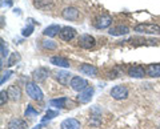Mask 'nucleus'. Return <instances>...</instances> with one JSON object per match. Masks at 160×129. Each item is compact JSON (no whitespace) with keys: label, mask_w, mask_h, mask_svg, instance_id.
Returning a JSON list of instances; mask_svg holds the SVG:
<instances>
[{"label":"nucleus","mask_w":160,"mask_h":129,"mask_svg":"<svg viewBox=\"0 0 160 129\" xmlns=\"http://www.w3.org/2000/svg\"><path fill=\"white\" fill-rule=\"evenodd\" d=\"M135 32L147 33V35H159L160 27L153 23H143V24H138V26L135 27Z\"/></svg>","instance_id":"f257e3e1"},{"label":"nucleus","mask_w":160,"mask_h":129,"mask_svg":"<svg viewBox=\"0 0 160 129\" xmlns=\"http://www.w3.org/2000/svg\"><path fill=\"white\" fill-rule=\"evenodd\" d=\"M26 91H27V95L33 98V100H43V92L35 83H27L26 84Z\"/></svg>","instance_id":"f03ea898"},{"label":"nucleus","mask_w":160,"mask_h":129,"mask_svg":"<svg viewBox=\"0 0 160 129\" xmlns=\"http://www.w3.org/2000/svg\"><path fill=\"white\" fill-rule=\"evenodd\" d=\"M111 96L115 100H124L128 97V89L124 85H116L111 89Z\"/></svg>","instance_id":"7ed1b4c3"},{"label":"nucleus","mask_w":160,"mask_h":129,"mask_svg":"<svg viewBox=\"0 0 160 129\" xmlns=\"http://www.w3.org/2000/svg\"><path fill=\"white\" fill-rule=\"evenodd\" d=\"M95 44H96V40H95V37L91 36V35L84 33L79 37V45L84 49H91L95 47Z\"/></svg>","instance_id":"20e7f679"},{"label":"nucleus","mask_w":160,"mask_h":129,"mask_svg":"<svg viewBox=\"0 0 160 129\" xmlns=\"http://www.w3.org/2000/svg\"><path fill=\"white\" fill-rule=\"evenodd\" d=\"M71 88L73 89V91H78V92H82L83 89H86L87 85H88V83L86 79H83V77H80V76H75L72 77V80H71Z\"/></svg>","instance_id":"39448f33"},{"label":"nucleus","mask_w":160,"mask_h":129,"mask_svg":"<svg viewBox=\"0 0 160 129\" xmlns=\"http://www.w3.org/2000/svg\"><path fill=\"white\" fill-rule=\"evenodd\" d=\"M111 24H112V17L109 15H102V16H99L96 19L95 27L98 29H104V28H108Z\"/></svg>","instance_id":"423d86ee"},{"label":"nucleus","mask_w":160,"mask_h":129,"mask_svg":"<svg viewBox=\"0 0 160 129\" xmlns=\"http://www.w3.org/2000/svg\"><path fill=\"white\" fill-rule=\"evenodd\" d=\"M55 77H56V80L64 87H68L69 84H71V80H72L71 72H67V71H59L56 75H55Z\"/></svg>","instance_id":"0eeeda50"},{"label":"nucleus","mask_w":160,"mask_h":129,"mask_svg":"<svg viewBox=\"0 0 160 129\" xmlns=\"http://www.w3.org/2000/svg\"><path fill=\"white\" fill-rule=\"evenodd\" d=\"M92 96H93V88L92 87H87L86 89H83V91L79 93L78 100H79V103H82V104H87V103L91 101Z\"/></svg>","instance_id":"6e6552de"},{"label":"nucleus","mask_w":160,"mask_h":129,"mask_svg":"<svg viewBox=\"0 0 160 129\" xmlns=\"http://www.w3.org/2000/svg\"><path fill=\"white\" fill-rule=\"evenodd\" d=\"M75 35H76V31H75V28H72V27H63L59 32L60 39L64 40V41L72 40V39L75 37Z\"/></svg>","instance_id":"1a4fd4ad"},{"label":"nucleus","mask_w":160,"mask_h":129,"mask_svg":"<svg viewBox=\"0 0 160 129\" xmlns=\"http://www.w3.org/2000/svg\"><path fill=\"white\" fill-rule=\"evenodd\" d=\"M79 71L84 73V75H87L89 77H95L98 75V68L92 65V64H83V65L79 67Z\"/></svg>","instance_id":"9d476101"},{"label":"nucleus","mask_w":160,"mask_h":129,"mask_svg":"<svg viewBox=\"0 0 160 129\" xmlns=\"http://www.w3.org/2000/svg\"><path fill=\"white\" fill-rule=\"evenodd\" d=\"M48 76H49V71L44 67H40L33 72V79H35V81H38V83L44 81Z\"/></svg>","instance_id":"9b49d317"},{"label":"nucleus","mask_w":160,"mask_h":129,"mask_svg":"<svg viewBox=\"0 0 160 129\" xmlns=\"http://www.w3.org/2000/svg\"><path fill=\"white\" fill-rule=\"evenodd\" d=\"M7 128L8 129H28V125L22 118H12V120H9Z\"/></svg>","instance_id":"f8f14e48"},{"label":"nucleus","mask_w":160,"mask_h":129,"mask_svg":"<svg viewBox=\"0 0 160 129\" xmlns=\"http://www.w3.org/2000/svg\"><path fill=\"white\" fill-rule=\"evenodd\" d=\"M60 129H80V121L76 118H67L60 124Z\"/></svg>","instance_id":"ddd939ff"},{"label":"nucleus","mask_w":160,"mask_h":129,"mask_svg":"<svg viewBox=\"0 0 160 129\" xmlns=\"http://www.w3.org/2000/svg\"><path fill=\"white\" fill-rule=\"evenodd\" d=\"M63 17L66 19V20H76L79 17V11L73 7H68L63 11Z\"/></svg>","instance_id":"4468645a"},{"label":"nucleus","mask_w":160,"mask_h":129,"mask_svg":"<svg viewBox=\"0 0 160 129\" xmlns=\"http://www.w3.org/2000/svg\"><path fill=\"white\" fill-rule=\"evenodd\" d=\"M129 32V28L126 26H116V27H112L109 28V35L111 36H123V35H127Z\"/></svg>","instance_id":"2eb2a0df"},{"label":"nucleus","mask_w":160,"mask_h":129,"mask_svg":"<svg viewBox=\"0 0 160 129\" xmlns=\"http://www.w3.org/2000/svg\"><path fill=\"white\" fill-rule=\"evenodd\" d=\"M144 73H147L146 71H144L143 67L140 65H135V67H131L128 71V75L131 77H135V79H142L144 77Z\"/></svg>","instance_id":"dca6fc26"},{"label":"nucleus","mask_w":160,"mask_h":129,"mask_svg":"<svg viewBox=\"0 0 160 129\" xmlns=\"http://www.w3.org/2000/svg\"><path fill=\"white\" fill-rule=\"evenodd\" d=\"M8 96L11 98L12 101H19L20 100V96H22V91H20V88L18 85H11L8 88Z\"/></svg>","instance_id":"f3484780"},{"label":"nucleus","mask_w":160,"mask_h":129,"mask_svg":"<svg viewBox=\"0 0 160 129\" xmlns=\"http://www.w3.org/2000/svg\"><path fill=\"white\" fill-rule=\"evenodd\" d=\"M146 72L151 77H160V64H149Z\"/></svg>","instance_id":"a211bd4d"},{"label":"nucleus","mask_w":160,"mask_h":129,"mask_svg":"<svg viewBox=\"0 0 160 129\" xmlns=\"http://www.w3.org/2000/svg\"><path fill=\"white\" fill-rule=\"evenodd\" d=\"M51 64L56 67H62V68H68L69 67V61L67 59L64 57H60V56H55V57H51Z\"/></svg>","instance_id":"6ab92c4d"},{"label":"nucleus","mask_w":160,"mask_h":129,"mask_svg":"<svg viewBox=\"0 0 160 129\" xmlns=\"http://www.w3.org/2000/svg\"><path fill=\"white\" fill-rule=\"evenodd\" d=\"M60 29L62 28H60L58 24H52V26H49V27H47L46 29H44L43 33L46 35V36H48V37H53L60 32Z\"/></svg>","instance_id":"aec40b11"},{"label":"nucleus","mask_w":160,"mask_h":129,"mask_svg":"<svg viewBox=\"0 0 160 129\" xmlns=\"http://www.w3.org/2000/svg\"><path fill=\"white\" fill-rule=\"evenodd\" d=\"M69 100L67 97H60V98H52L49 104H51V107H55V108H63L66 107V103H68Z\"/></svg>","instance_id":"412c9836"},{"label":"nucleus","mask_w":160,"mask_h":129,"mask_svg":"<svg viewBox=\"0 0 160 129\" xmlns=\"http://www.w3.org/2000/svg\"><path fill=\"white\" fill-rule=\"evenodd\" d=\"M20 55L18 53V52H13V53H11L9 55V57H8V60H7V67H13L16 63H19L20 61Z\"/></svg>","instance_id":"4be33fe9"},{"label":"nucleus","mask_w":160,"mask_h":129,"mask_svg":"<svg viewBox=\"0 0 160 129\" xmlns=\"http://www.w3.org/2000/svg\"><path fill=\"white\" fill-rule=\"evenodd\" d=\"M52 3V0H33V6L36 8H46Z\"/></svg>","instance_id":"5701e85b"},{"label":"nucleus","mask_w":160,"mask_h":129,"mask_svg":"<svg viewBox=\"0 0 160 129\" xmlns=\"http://www.w3.org/2000/svg\"><path fill=\"white\" fill-rule=\"evenodd\" d=\"M58 115H59V112H58V111H47L46 116H44V117L42 118V122H46V121L52 120V118H55Z\"/></svg>","instance_id":"b1692460"},{"label":"nucleus","mask_w":160,"mask_h":129,"mask_svg":"<svg viewBox=\"0 0 160 129\" xmlns=\"http://www.w3.org/2000/svg\"><path fill=\"white\" fill-rule=\"evenodd\" d=\"M42 45H43V48H46V49H56L58 48V44L55 43L53 40H43Z\"/></svg>","instance_id":"393cba45"},{"label":"nucleus","mask_w":160,"mask_h":129,"mask_svg":"<svg viewBox=\"0 0 160 129\" xmlns=\"http://www.w3.org/2000/svg\"><path fill=\"white\" fill-rule=\"evenodd\" d=\"M39 115V111H36L32 105H28L27 107V111H26V117H32V116H38Z\"/></svg>","instance_id":"a878e982"},{"label":"nucleus","mask_w":160,"mask_h":129,"mask_svg":"<svg viewBox=\"0 0 160 129\" xmlns=\"http://www.w3.org/2000/svg\"><path fill=\"white\" fill-rule=\"evenodd\" d=\"M32 32H33V24H28L26 28H23L22 35H23V36H26V37H28V36H31Z\"/></svg>","instance_id":"bb28decb"},{"label":"nucleus","mask_w":160,"mask_h":129,"mask_svg":"<svg viewBox=\"0 0 160 129\" xmlns=\"http://www.w3.org/2000/svg\"><path fill=\"white\" fill-rule=\"evenodd\" d=\"M2 44H0V48H2V60L4 57H7L8 56V49H7V45H6V43H4V40L0 41Z\"/></svg>","instance_id":"cd10ccee"},{"label":"nucleus","mask_w":160,"mask_h":129,"mask_svg":"<svg viewBox=\"0 0 160 129\" xmlns=\"http://www.w3.org/2000/svg\"><path fill=\"white\" fill-rule=\"evenodd\" d=\"M100 121H102L100 115H91V120H89V122H91L92 125H99Z\"/></svg>","instance_id":"c85d7f7f"},{"label":"nucleus","mask_w":160,"mask_h":129,"mask_svg":"<svg viewBox=\"0 0 160 129\" xmlns=\"http://www.w3.org/2000/svg\"><path fill=\"white\" fill-rule=\"evenodd\" d=\"M9 98V96H8V92H6V91H2V93H0V105H4L6 104V101Z\"/></svg>","instance_id":"c756f323"},{"label":"nucleus","mask_w":160,"mask_h":129,"mask_svg":"<svg viewBox=\"0 0 160 129\" xmlns=\"http://www.w3.org/2000/svg\"><path fill=\"white\" fill-rule=\"evenodd\" d=\"M11 75H12V71H6V72H4V73H3V76H2V80H0V84L3 85V84L6 83L9 77H11Z\"/></svg>","instance_id":"7c9ffc66"},{"label":"nucleus","mask_w":160,"mask_h":129,"mask_svg":"<svg viewBox=\"0 0 160 129\" xmlns=\"http://www.w3.org/2000/svg\"><path fill=\"white\" fill-rule=\"evenodd\" d=\"M2 6H3V7H11V6H12V0H8V2H3Z\"/></svg>","instance_id":"2f4dec72"},{"label":"nucleus","mask_w":160,"mask_h":129,"mask_svg":"<svg viewBox=\"0 0 160 129\" xmlns=\"http://www.w3.org/2000/svg\"><path fill=\"white\" fill-rule=\"evenodd\" d=\"M40 128H42V125H38V127H35L33 129H40Z\"/></svg>","instance_id":"473e14b6"},{"label":"nucleus","mask_w":160,"mask_h":129,"mask_svg":"<svg viewBox=\"0 0 160 129\" xmlns=\"http://www.w3.org/2000/svg\"><path fill=\"white\" fill-rule=\"evenodd\" d=\"M158 129H160V128H158Z\"/></svg>","instance_id":"72a5a7b5"}]
</instances>
